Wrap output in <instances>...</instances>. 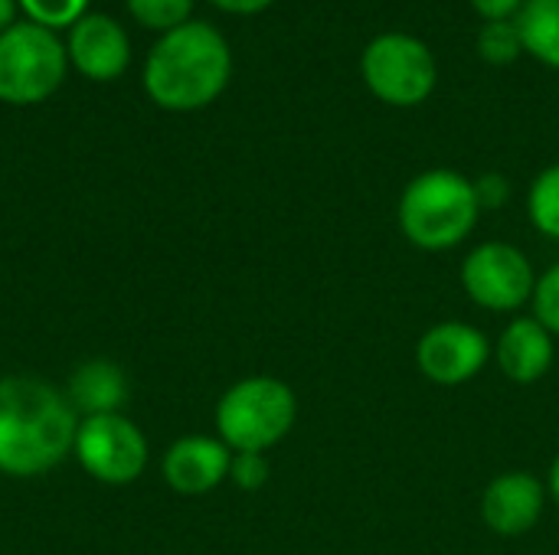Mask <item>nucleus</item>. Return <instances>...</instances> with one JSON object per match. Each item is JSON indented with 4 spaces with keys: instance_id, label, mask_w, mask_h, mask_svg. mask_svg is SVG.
<instances>
[{
    "instance_id": "obj_24",
    "label": "nucleus",
    "mask_w": 559,
    "mask_h": 555,
    "mask_svg": "<svg viewBox=\"0 0 559 555\" xmlns=\"http://www.w3.org/2000/svg\"><path fill=\"white\" fill-rule=\"evenodd\" d=\"M216 7H223V10H229V13H259V10H265L272 0H213Z\"/></svg>"
},
{
    "instance_id": "obj_12",
    "label": "nucleus",
    "mask_w": 559,
    "mask_h": 555,
    "mask_svg": "<svg viewBox=\"0 0 559 555\" xmlns=\"http://www.w3.org/2000/svg\"><path fill=\"white\" fill-rule=\"evenodd\" d=\"M69 56L75 62L79 72H85L88 79H115L124 72L131 49H128V36L124 29L105 16V13H88L82 20H75L72 36H69Z\"/></svg>"
},
{
    "instance_id": "obj_7",
    "label": "nucleus",
    "mask_w": 559,
    "mask_h": 555,
    "mask_svg": "<svg viewBox=\"0 0 559 555\" xmlns=\"http://www.w3.org/2000/svg\"><path fill=\"white\" fill-rule=\"evenodd\" d=\"M462 288L472 304L495 314H508L534 301L537 272L518 245L491 239L465 255Z\"/></svg>"
},
{
    "instance_id": "obj_13",
    "label": "nucleus",
    "mask_w": 559,
    "mask_h": 555,
    "mask_svg": "<svg viewBox=\"0 0 559 555\" xmlns=\"http://www.w3.org/2000/svg\"><path fill=\"white\" fill-rule=\"evenodd\" d=\"M233 451L216 438H183L164 458V478L177 494H206L229 478Z\"/></svg>"
},
{
    "instance_id": "obj_15",
    "label": "nucleus",
    "mask_w": 559,
    "mask_h": 555,
    "mask_svg": "<svg viewBox=\"0 0 559 555\" xmlns=\"http://www.w3.org/2000/svg\"><path fill=\"white\" fill-rule=\"evenodd\" d=\"M124 399V376L111 363H88L72 379V402L92 415H111Z\"/></svg>"
},
{
    "instance_id": "obj_5",
    "label": "nucleus",
    "mask_w": 559,
    "mask_h": 555,
    "mask_svg": "<svg viewBox=\"0 0 559 555\" xmlns=\"http://www.w3.org/2000/svg\"><path fill=\"white\" fill-rule=\"evenodd\" d=\"M62 75L66 49L46 26L13 23L0 33V101H43L59 88Z\"/></svg>"
},
{
    "instance_id": "obj_1",
    "label": "nucleus",
    "mask_w": 559,
    "mask_h": 555,
    "mask_svg": "<svg viewBox=\"0 0 559 555\" xmlns=\"http://www.w3.org/2000/svg\"><path fill=\"white\" fill-rule=\"evenodd\" d=\"M72 406L29 376L0 379V471L33 478L56 468L75 445Z\"/></svg>"
},
{
    "instance_id": "obj_19",
    "label": "nucleus",
    "mask_w": 559,
    "mask_h": 555,
    "mask_svg": "<svg viewBox=\"0 0 559 555\" xmlns=\"http://www.w3.org/2000/svg\"><path fill=\"white\" fill-rule=\"evenodd\" d=\"M534 317L559 337V262H554L534 288Z\"/></svg>"
},
{
    "instance_id": "obj_14",
    "label": "nucleus",
    "mask_w": 559,
    "mask_h": 555,
    "mask_svg": "<svg viewBox=\"0 0 559 555\" xmlns=\"http://www.w3.org/2000/svg\"><path fill=\"white\" fill-rule=\"evenodd\" d=\"M518 29L534 59L559 69V0H527L518 13Z\"/></svg>"
},
{
    "instance_id": "obj_21",
    "label": "nucleus",
    "mask_w": 559,
    "mask_h": 555,
    "mask_svg": "<svg viewBox=\"0 0 559 555\" xmlns=\"http://www.w3.org/2000/svg\"><path fill=\"white\" fill-rule=\"evenodd\" d=\"M229 478L242 491H259L269 481V461H265V455H259V451H239V455H233Z\"/></svg>"
},
{
    "instance_id": "obj_26",
    "label": "nucleus",
    "mask_w": 559,
    "mask_h": 555,
    "mask_svg": "<svg viewBox=\"0 0 559 555\" xmlns=\"http://www.w3.org/2000/svg\"><path fill=\"white\" fill-rule=\"evenodd\" d=\"M13 26V0H0V29Z\"/></svg>"
},
{
    "instance_id": "obj_22",
    "label": "nucleus",
    "mask_w": 559,
    "mask_h": 555,
    "mask_svg": "<svg viewBox=\"0 0 559 555\" xmlns=\"http://www.w3.org/2000/svg\"><path fill=\"white\" fill-rule=\"evenodd\" d=\"M472 183H475V196H478L481 213H495V209H501L511 200V183L501 173H481Z\"/></svg>"
},
{
    "instance_id": "obj_4",
    "label": "nucleus",
    "mask_w": 559,
    "mask_h": 555,
    "mask_svg": "<svg viewBox=\"0 0 559 555\" xmlns=\"http://www.w3.org/2000/svg\"><path fill=\"white\" fill-rule=\"evenodd\" d=\"M298 419V399L288 383L252 376L236 383L216 406V429L226 448L265 455L278 445Z\"/></svg>"
},
{
    "instance_id": "obj_9",
    "label": "nucleus",
    "mask_w": 559,
    "mask_h": 555,
    "mask_svg": "<svg viewBox=\"0 0 559 555\" xmlns=\"http://www.w3.org/2000/svg\"><path fill=\"white\" fill-rule=\"evenodd\" d=\"M495 357L485 330L465 321H442L416 343V366L436 386H465Z\"/></svg>"
},
{
    "instance_id": "obj_2",
    "label": "nucleus",
    "mask_w": 559,
    "mask_h": 555,
    "mask_svg": "<svg viewBox=\"0 0 559 555\" xmlns=\"http://www.w3.org/2000/svg\"><path fill=\"white\" fill-rule=\"evenodd\" d=\"M233 56L219 29L210 23H183L151 49L144 65L147 95L170 111H193L210 105L229 82Z\"/></svg>"
},
{
    "instance_id": "obj_20",
    "label": "nucleus",
    "mask_w": 559,
    "mask_h": 555,
    "mask_svg": "<svg viewBox=\"0 0 559 555\" xmlns=\"http://www.w3.org/2000/svg\"><path fill=\"white\" fill-rule=\"evenodd\" d=\"M23 10L33 16V23L39 26H69L75 23V16H82L88 0H20Z\"/></svg>"
},
{
    "instance_id": "obj_11",
    "label": "nucleus",
    "mask_w": 559,
    "mask_h": 555,
    "mask_svg": "<svg viewBox=\"0 0 559 555\" xmlns=\"http://www.w3.org/2000/svg\"><path fill=\"white\" fill-rule=\"evenodd\" d=\"M554 340L557 337L537 317H514L495 343V360L511 383L531 386L554 370L557 360Z\"/></svg>"
},
{
    "instance_id": "obj_8",
    "label": "nucleus",
    "mask_w": 559,
    "mask_h": 555,
    "mask_svg": "<svg viewBox=\"0 0 559 555\" xmlns=\"http://www.w3.org/2000/svg\"><path fill=\"white\" fill-rule=\"evenodd\" d=\"M75 455L105 484H128L147 464L144 435L121 415H88L75 432Z\"/></svg>"
},
{
    "instance_id": "obj_23",
    "label": "nucleus",
    "mask_w": 559,
    "mask_h": 555,
    "mask_svg": "<svg viewBox=\"0 0 559 555\" xmlns=\"http://www.w3.org/2000/svg\"><path fill=\"white\" fill-rule=\"evenodd\" d=\"M527 0H472V7L485 16V20H514L521 13Z\"/></svg>"
},
{
    "instance_id": "obj_3",
    "label": "nucleus",
    "mask_w": 559,
    "mask_h": 555,
    "mask_svg": "<svg viewBox=\"0 0 559 555\" xmlns=\"http://www.w3.org/2000/svg\"><path fill=\"white\" fill-rule=\"evenodd\" d=\"M400 229L423 252H449L462 245L481 216L475 183L459 170H426L400 196Z\"/></svg>"
},
{
    "instance_id": "obj_16",
    "label": "nucleus",
    "mask_w": 559,
    "mask_h": 555,
    "mask_svg": "<svg viewBox=\"0 0 559 555\" xmlns=\"http://www.w3.org/2000/svg\"><path fill=\"white\" fill-rule=\"evenodd\" d=\"M527 216L534 229L547 239L559 242V164L537 173L527 193Z\"/></svg>"
},
{
    "instance_id": "obj_10",
    "label": "nucleus",
    "mask_w": 559,
    "mask_h": 555,
    "mask_svg": "<svg viewBox=\"0 0 559 555\" xmlns=\"http://www.w3.org/2000/svg\"><path fill=\"white\" fill-rule=\"evenodd\" d=\"M547 497V484L531 471H504L481 494V520L498 536H527L540 523Z\"/></svg>"
},
{
    "instance_id": "obj_17",
    "label": "nucleus",
    "mask_w": 559,
    "mask_h": 555,
    "mask_svg": "<svg viewBox=\"0 0 559 555\" xmlns=\"http://www.w3.org/2000/svg\"><path fill=\"white\" fill-rule=\"evenodd\" d=\"M524 52V39L518 29V16L514 20H485L481 33H478V56L488 65H508Z\"/></svg>"
},
{
    "instance_id": "obj_25",
    "label": "nucleus",
    "mask_w": 559,
    "mask_h": 555,
    "mask_svg": "<svg viewBox=\"0 0 559 555\" xmlns=\"http://www.w3.org/2000/svg\"><path fill=\"white\" fill-rule=\"evenodd\" d=\"M547 494H550V500L559 507V455L554 458V464H550V474H547Z\"/></svg>"
},
{
    "instance_id": "obj_6",
    "label": "nucleus",
    "mask_w": 559,
    "mask_h": 555,
    "mask_svg": "<svg viewBox=\"0 0 559 555\" xmlns=\"http://www.w3.org/2000/svg\"><path fill=\"white\" fill-rule=\"evenodd\" d=\"M360 72L367 88L393 108L423 105L432 95L439 75L429 46L409 33H383L370 39L360 59Z\"/></svg>"
},
{
    "instance_id": "obj_18",
    "label": "nucleus",
    "mask_w": 559,
    "mask_h": 555,
    "mask_svg": "<svg viewBox=\"0 0 559 555\" xmlns=\"http://www.w3.org/2000/svg\"><path fill=\"white\" fill-rule=\"evenodd\" d=\"M128 10L131 16H138V23L170 33L187 23L193 0H128Z\"/></svg>"
}]
</instances>
